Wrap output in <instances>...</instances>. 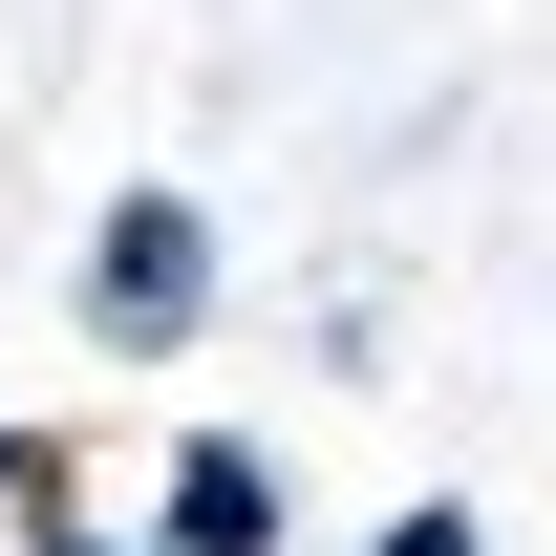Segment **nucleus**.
Segmentation results:
<instances>
[{
    "mask_svg": "<svg viewBox=\"0 0 556 556\" xmlns=\"http://www.w3.org/2000/svg\"><path fill=\"white\" fill-rule=\"evenodd\" d=\"M86 343L108 364H193L214 343V300H236V257H214V214L193 193H108V236H86Z\"/></svg>",
    "mask_w": 556,
    "mask_h": 556,
    "instance_id": "1",
    "label": "nucleus"
},
{
    "mask_svg": "<svg viewBox=\"0 0 556 556\" xmlns=\"http://www.w3.org/2000/svg\"><path fill=\"white\" fill-rule=\"evenodd\" d=\"M364 556H492V514H450V492H407V514H386Z\"/></svg>",
    "mask_w": 556,
    "mask_h": 556,
    "instance_id": "3",
    "label": "nucleus"
},
{
    "mask_svg": "<svg viewBox=\"0 0 556 556\" xmlns=\"http://www.w3.org/2000/svg\"><path fill=\"white\" fill-rule=\"evenodd\" d=\"M22 556H129V535H108L86 492H43V514H22Z\"/></svg>",
    "mask_w": 556,
    "mask_h": 556,
    "instance_id": "4",
    "label": "nucleus"
},
{
    "mask_svg": "<svg viewBox=\"0 0 556 556\" xmlns=\"http://www.w3.org/2000/svg\"><path fill=\"white\" fill-rule=\"evenodd\" d=\"M129 556H278V450H257V428H172Z\"/></svg>",
    "mask_w": 556,
    "mask_h": 556,
    "instance_id": "2",
    "label": "nucleus"
},
{
    "mask_svg": "<svg viewBox=\"0 0 556 556\" xmlns=\"http://www.w3.org/2000/svg\"><path fill=\"white\" fill-rule=\"evenodd\" d=\"M43 492H65V450H43V428H0V514H43Z\"/></svg>",
    "mask_w": 556,
    "mask_h": 556,
    "instance_id": "5",
    "label": "nucleus"
}]
</instances>
